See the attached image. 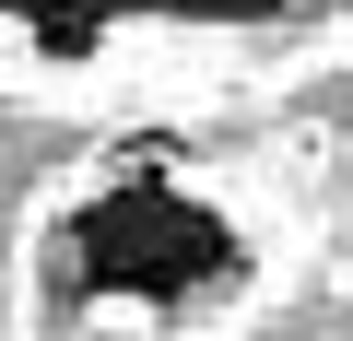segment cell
<instances>
[{
    "instance_id": "1",
    "label": "cell",
    "mask_w": 353,
    "mask_h": 341,
    "mask_svg": "<svg viewBox=\"0 0 353 341\" xmlns=\"http://www.w3.org/2000/svg\"><path fill=\"white\" fill-rule=\"evenodd\" d=\"M318 271V189L248 118H118L12 224V341H248Z\"/></svg>"
},
{
    "instance_id": "2",
    "label": "cell",
    "mask_w": 353,
    "mask_h": 341,
    "mask_svg": "<svg viewBox=\"0 0 353 341\" xmlns=\"http://www.w3.org/2000/svg\"><path fill=\"white\" fill-rule=\"evenodd\" d=\"M353 71V0H0L12 118H259Z\"/></svg>"
},
{
    "instance_id": "3",
    "label": "cell",
    "mask_w": 353,
    "mask_h": 341,
    "mask_svg": "<svg viewBox=\"0 0 353 341\" xmlns=\"http://www.w3.org/2000/svg\"><path fill=\"white\" fill-rule=\"evenodd\" d=\"M330 306L353 318V247H330Z\"/></svg>"
}]
</instances>
